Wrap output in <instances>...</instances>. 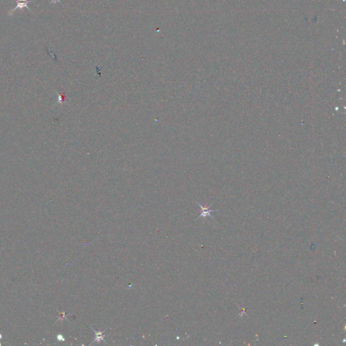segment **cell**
I'll use <instances>...</instances> for the list:
<instances>
[{
    "instance_id": "cell-1",
    "label": "cell",
    "mask_w": 346,
    "mask_h": 346,
    "mask_svg": "<svg viewBox=\"0 0 346 346\" xmlns=\"http://www.w3.org/2000/svg\"><path fill=\"white\" fill-rule=\"evenodd\" d=\"M197 204H198V205H199V206L200 207L201 210H202V213H201V214L199 216V217H198L197 219L200 218H205V217H206V216H210V217H211V218H212L211 214H210V213H211L212 212H214L215 210L210 209V207H211V205L208 206H203L201 205V204H200L199 203L197 202Z\"/></svg>"
},
{
    "instance_id": "cell-2",
    "label": "cell",
    "mask_w": 346,
    "mask_h": 346,
    "mask_svg": "<svg viewBox=\"0 0 346 346\" xmlns=\"http://www.w3.org/2000/svg\"><path fill=\"white\" fill-rule=\"evenodd\" d=\"M31 2H32L31 1H28V2H16V7H15L14 8L12 9V10L9 11L8 14L10 15H10L12 16V14H14V12H15L16 10V9L19 8V9H20V10H22V9H23V8H27V9H29V11H31V12H33L31 10V9H30L29 7H28V4H29V3H31Z\"/></svg>"
},
{
    "instance_id": "cell-6",
    "label": "cell",
    "mask_w": 346,
    "mask_h": 346,
    "mask_svg": "<svg viewBox=\"0 0 346 346\" xmlns=\"http://www.w3.org/2000/svg\"><path fill=\"white\" fill-rule=\"evenodd\" d=\"M29 0H16V2H28Z\"/></svg>"
},
{
    "instance_id": "cell-5",
    "label": "cell",
    "mask_w": 346,
    "mask_h": 346,
    "mask_svg": "<svg viewBox=\"0 0 346 346\" xmlns=\"http://www.w3.org/2000/svg\"><path fill=\"white\" fill-rule=\"evenodd\" d=\"M57 2H59V3H61V4H62V2H61V1H60V0H52V1L49 2V4H56V3H57Z\"/></svg>"
},
{
    "instance_id": "cell-4",
    "label": "cell",
    "mask_w": 346,
    "mask_h": 346,
    "mask_svg": "<svg viewBox=\"0 0 346 346\" xmlns=\"http://www.w3.org/2000/svg\"><path fill=\"white\" fill-rule=\"evenodd\" d=\"M59 99L60 102V103H62L63 102L65 101V99H64V95H59Z\"/></svg>"
},
{
    "instance_id": "cell-3",
    "label": "cell",
    "mask_w": 346,
    "mask_h": 346,
    "mask_svg": "<svg viewBox=\"0 0 346 346\" xmlns=\"http://www.w3.org/2000/svg\"><path fill=\"white\" fill-rule=\"evenodd\" d=\"M91 328H92V331H93L94 333H95V334H96V337L94 338L93 341V343H94V342H100L101 341H103V342L105 343V344H106V341H105L104 338H103V333H104L106 331H96V330H94V329L92 328V327H91ZM93 343H92V344H93Z\"/></svg>"
}]
</instances>
